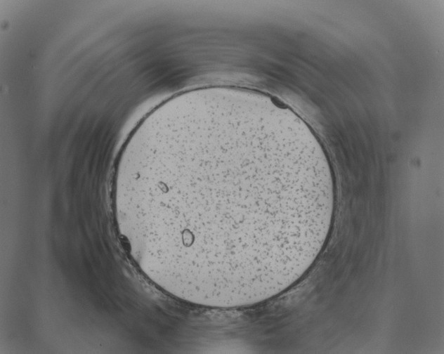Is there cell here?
Segmentation results:
<instances>
[{"label": "cell", "instance_id": "obj_1", "mask_svg": "<svg viewBox=\"0 0 444 354\" xmlns=\"http://www.w3.org/2000/svg\"><path fill=\"white\" fill-rule=\"evenodd\" d=\"M129 232L171 296L248 306L295 283L322 247L333 176L302 133L233 100L170 109L133 138L123 173Z\"/></svg>", "mask_w": 444, "mask_h": 354}]
</instances>
